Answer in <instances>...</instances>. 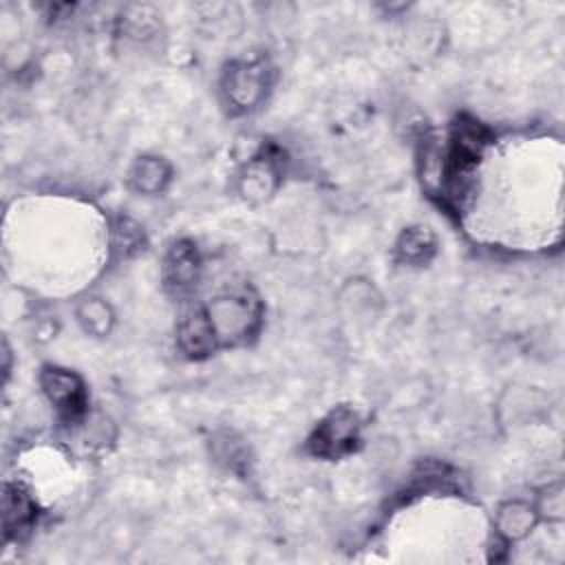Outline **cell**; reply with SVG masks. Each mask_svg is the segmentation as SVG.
I'll use <instances>...</instances> for the list:
<instances>
[{
  "label": "cell",
  "mask_w": 565,
  "mask_h": 565,
  "mask_svg": "<svg viewBox=\"0 0 565 565\" xmlns=\"http://www.w3.org/2000/svg\"><path fill=\"white\" fill-rule=\"evenodd\" d=\"M75 320L90 338H106L115 327L113 307L99 296H86L75 305Z\"/></svg>",
  "instance_id": "7c38bea8"
},
{
  "label": "cell",
  "mask_w": 565,
  "mask_h": 565,
  "mask_svg": "<svg viewBox=\"0 0 565 565\" xmlns=\"http://www.w3.org/2000/svg\"><path fill=\"white\" fill-rule=\"evenodd\" d=\"M539 521L561 523L565 519V488L561 481H552L539 490L534 501Z\"/></svg>",
  "instance_id": "9a60e30c"
},
{
  "label": "cell",
  "mask_w": 565,
  "mask_h": 565,
  "mask_svg": "<svg viewBox=\"0 0 565 565\" xmlns=\"http://www.w3.org/2000/svg\"><path fill=\"white\" fill-rule=\"evenodd\" d=\"M539 523L534 503L523 499L503 501L494 512V534L505 543H516L525 539Z\"/></svg>",
  "instance_id": "9c48e42d"
},
{
  "label": "cell",
  "mask_w": 565,
  "mask_h": 565,
  "mask_svg": "<svg viewBox=\"0 0 565 565\" xmlns=\"http://www.w3.org/2000/svg\"><path fill=\"white\" fill-rule=\"evenodd\" d=\"M212 452H214L216 461L225 463V468H230L234 472H245V468L249 463L247 446L241 439H236L232 433H223L221 437H214Z\"/></svg>",
  "instance_id": "5bb4252c"
},
{
  "label": "cell",
  "mask_w": 565,
  "mask_h": 565,
  "mask_svg": "<svg viewBox=\"0 0 565 565\" xmlns=\"http://www.w3.org/2000/svg\"><path fill=\"white\" fill-rule=\"evenodd\" d=\"M216 344L241 347L254 340L263 324V302L249 287L225 291L203 305Z\"/></svg>",
  "instance_id": "6da1fadb"
},
{
  "label": "cell",
  "mask_w": 565,
  "mask_h": 565,
  "mask_svg": "<svg viewBox=\"0 0 565 565\" xmlns=\"http://www.w3.org/2000/svg\"><path fill=\"white\" fill-rule=\"evenodd\" d=\"M38 508L33 497L18 483H4L2 494V527L4 536L20 541L35 525Z\"/></svg>",
  "instance_id": "ba28073f"
},
{
  "label": "cell",
  "mask_w": 565,
  "mask_h": 565,
  "mask_svg": "<svg viewBox=\"0 0 565 565\" xmlns=\"http://www.w3.org/2000/svg\"><path fill=\"white\" fill-rule=\"evenodd\" d=\"M280 185V170L269 154H254L236 174V192L247 203H265Z\"/></svg>",
  "instance_id": "8992f818"
},
{
  "label": "cell",
  "mask_w": 565,
  "mask_h": 565,
  "mask_svg": "<svg viewBox=\"0 0 565 565\" xmlns=\"http://www.w3.org/2000/svg\"><path fill=\"white\" fill-rule=\"evenodd\" d=\"M172 181V166L159 154H141L128 170V185L137 194L154 196L166 192Z\"/></svg>",
  "instance_id": "30bf717a"
},
{
  "label": "cell",
  "mask_w": 565,
  "mask_h": 565,
  "mask_svg": "<svg viewBox=\"0 0 565 565\" xmlns=\"http://www.w3.org/2000/svg\"><path fill=\"white\" fill-rule=\"evenodd\" d=\"M437 254V236L428 225H411L395 241V258L408 267H424Z\"/></svg>",
  "instance_id": "8fae6325"
},
{
  "label": "cell",
  "mask_w": 565,
  "mask_h": 565,
  "mask_svg": "<svg viewBox=\"0 0 565 565\" xmlns=\"http://www.w3.org/2000/svg\"><path fill=\"white\" fill-rule=\"evenodd\" d=\"M177 344L181 353H185L190 360H205L218 349L203 307L183 313L177 324Z\"/></svg>",
  "instance_id": "52a82bcc"
},
{
  "label": "cell",
  "mask_w": 565,
  "mask_h": 565,
  "mask_svg": "<svg viewBox=\"0 0 565 565\" xmlns=\"http://www.w3.org/2000/svg\"><path fill=\"white\" fill-rule=\"evenodd\" d=\"M146 247V234L141 230L139 223H135L132 218H117L110 227V254L117 260H126L137 256L139 252H143Z\"/></svg>",
  "instance_id": "4fadbf2b"
},
{
  "label": "cell",
  "mask_w": 565,
  "mask_h": 565,
  "mask_svg": "<svg viewBox=\"0 0 565 565\" xmlns=\"http://www.w3.org/2000/svg\"><path fill=\"white\" fill-rule=\"evenodd\" d=\"M2 358H4V366H2V371H4V380H7V377H9V373H11V351H9L7 340L2 342Z\"/></svg>",
  "instance_id": "2e32d148"
},
{
  "label": "cell",
  "mask_w": 565,
  "mask_h": 565,
  "mask_svg": "<svg viewBox=\"0 0 565 565\" xmlns=\"http://www.w3.org/2000/svg\"><path fill=\"white\" fill-rule=\"evenodd\" d=\"M201 274H203V260L199 254V247L188 241H174L161 263V282L163 289L177 298L183 300L188 296H192L201 282Z\"/></svg>",
  "instance_id": "277c9868"
},
{
  "label": "cell",
  "mask_w": 565,
  "mask_h": 565,
  "mask_svg": "<svg viewBox=\"0 0 565 565\" xmlns=\"http://www.w3.org/2000/svg\"><path fill=\"white\" fill-rule=\"evenodd\" d=\"M271 66L265 57L230 62L221 75V97L232 115H243L263 104L271 86Z\"/></svg>",
  "instance_id": "7a4b0ae2"
},
{
  "label": "cell",
  "mask_w": 565,
  "mask_h": 565,
  "mask_svg": "<svg viewBox=\"0 0 565 565\" xmlns=\"http://www.w3.org/2000/svg\"><path fill=\"white\" fill-rule=\"evenodd\" d=\"M360 441V417L349 406H335L324 415L307 439V450L320 459H340Z\"/></svg>",
  "instance_id": "3957f363"
},
{
  "label": "cell",
  "mask_w": 565,
  "mask_h": 565,
  "mask_svg": "<svg viewBox=\"0 0 565 565\" xmlns=\"http://www.w3.org/2000/svg\"><path fill=\"white\" fill-rule=\"evenodd\" d=\"M40 388L44 397L55 406L60 417L66 422H73L86 413L88 399H86V386L84 380L64 366H42L40 371Z\"/></svg>",
  "instance_id": "5b68a950"
}]
</instances>
